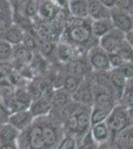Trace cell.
Masks as SVG:
<instances>
[{"label": "cell", "mask_w": 133, "mask_h": 149, "mask_svg": "<svg viewBox=\"0 0 133 149\" xmlns=\"http://www.w3.org/2000/svg\"><path fill=\"white\" fill-rule=\"evenodd\" d=\"M132 17H133V16H132ZM132 31H133V29H132Z\"/></svg>", "instance_id": "obj_45"}, {"label": "cell", "mask_w": 133, "mask_h": 149, "mask_svg": "<svg viewBox=\"0 0 133 149\" xmlns=\"http://www.w3.org/2000/svg\"><path fill=\"white\" fill-rule=\"evenodd\" d=\"M88 18L91 20H100L109 18L110 10L100 3V0H88Z\"/></svg>", "instance_id": "obj_11"}, {"label": "cell", "mask_w": 133, "mask_h": 149, "mask_svg": "<svg viewBox=\"0 0 133 149\" xmlns=\"http://www.w3.org/2000/svg\"><path fill=\"white\" fill-rule=\"evenodd\" d=\"M125 43V34L121 31L113 28L107 34L98 40V46L107 54L116 53Z\"/></svg>", "instance_id": "obj_3"}, {"label": "cell", "mask_w": 133, "mask_h": 149, "mask_svg": "<svg viewBox=\"0 0 133 149\" xmlns=\"http://www.w3.org/2000/svg\"><path fill=\"white\" fill-rule=\"evenodd\" d=\"M125 42L129 45V47L133 50V31H130L125 34Z\"/></svg>", "instance_id": "obj_40"}, {"label": "cell", "mask_w": 133, "mask_h": 149, "mask_svg": "<svg viewBox=\"0 0 133 149\" xmlns=\"http://www.w3.org/2000/svg\"><path fill=\"white\" fill-rule=\"evenodd\" d=\"M39 4L40 0H31L28 3V5L26 6V8L24 9V13L27 17H35L36 15H38V11H39Z\"/></svg>", "instance_id": "obj_32"}, {"label": "cell", "mask_w": 133, "mask_h": 149, "mask_svg": "<svg viewBox=\"0 0 133 149\" xmlns=\"http://www.w3.org/2000/svg\"><path fill=\"white\" fill-rule=\"evenodd\" d=\"M100 3L102 4L103 6H105L107 9H113L115 7V2H116V0H100Z\"/></svg>", "instance_id": "obj_38"}, {"label": "cell", "mask_w": 133, "mask_h": 149, "mask_svg": "<svg viewBox=\"0 0 133 149\" xmlns=\"http://www.w3.org/2000/svg\"><path fill=\"white\" fill-rule=\"evenodd\" d=\"M108 60H109V65H110L111 70L118 69L123 63H124V60H123L117 53L108 54Z\"/></svg>", "instance_id": "obj_34"}, {"label": "cell", "mask_w": 133, "mask_h": 149, "mask_svg": "<svg viewBox=\"0 0 133 149\" xmlns=\"http://www.w3.org/2000/svg\"><path fill=\"white\" fill-rule=\"evenodd\" d=\"M72 98L75 102L81 105H93V91L91 85L86 81H81L79 88L72 93Z\"/></svg>", "instance_id": "obj_8"}, {"label": "cell", "mask_w": 133, "mask_h": 149, "mask_svg": "<svg viewBox=\"0 0 133 149\" xmlns=\"http://www.w3.org/2000/svg\"><path fill=\"white\" fill-rule=\"evenodd\" d=\"M69 1H71V0H69Z\"/></svg>", "instance_id": "obj_46"}, {"label": "cell", "mask_w": 133, "mask_h": 149, "mask_svg": "<svg viewBox=\"0 0 133 149\" xmlns=\"http://www.w3.org/2000/svg\"><path fill=\"white\" fill-rule=\"evenodd\" d=\"M77 115V123H78V129L77 134H86L91 128V118L89 113L86 111L76 112Z\"/></svg>", "instance_id": "obj_23"}, {"label": "cell", "mask_w": 133, "mask_h": 149, "mask_svg": "<svg viewBox=\"0 0 133 149\" xmlns=\"http://www.w3.org/2000/svg\"><path fill=\"white\" fill-rule=\"evenodd\" d=\"M42 133L47 149L53 148L58 145L59 136H58L57 130H56L54 126L50 125V124H44V125H42Z\"/></svg>", "instance_id": "obj_20"}, {"label": "cell", "mask_w": 133, "mask_h": 149, "mask_svg": "<svg viewBox=\"0 0 133 149\" xmlns=\"http://www.w3.org/2000/svg\"><path fill=\"white\" fill-rule=\"evenodd\" d=\"M61 9L56 4L55 1L51 0H40L39 4V11L38 15H40L41 18L45 20H53L57 17Z\"/></svg>", "instance_id": "obj_15"}, {"label": "cell", "mask_w": 133, "mask_h": 149, "mask_svg": "<svg viewBox=\"0 0 133 149\" xmlns=\"http://www.w3.org/2000/svg\"><path fill=\"white\" fill-rule=\"evenodd\" d=\"M108 78H109L110 84L115 90L120 93V97H121L125 86V83H126V78L117 70H110L108 72Z\"/></svg>", "instance_id": "obj_22"}, {"label": "cell", "mask_w": 133, "mask_h": 149, "mask_svg": "<svg viewBox=\"0 0 133 149\" xmlns=\"http://www.w3.org/2000/svg\"><path fill=\"white\" fill-rule=\"evenodd\" d=\"M115 107L113 97L105 91H100L93 95V107L103 109L106 111H111V109Z\"/></svg>", "instance_id": "obj_17"}, {"label": "cell", "mask_w": 133, "mask_h": 149, "mask_svg": "<svg viewBox=\"0 0 133 149\" xmlns=\"http://www.w3.org/2000/svg\"><path fill=\"white\" fill-rule=\"evenodd\" d=\"M0 149H20V147L18 145V142H13V143L0 144Z\"/></svg>", "instance_id": "obj_39"}, {"label": "cell", "mask_w": 133, "mask_h": 149, "mask_svg": "<svg viewBox=\"0 0 133 149\" xmlns=\"http://www.w3.org/2000/svg\"><path fill=\"white\" fill-rule=\"evenodd\" d=\"M51 1H55V0H51Z\"/></svg>", "instance_id": "obj_43"}, {"label": "cell", "mask_w": 133, "mask_h": 149, "mask_svg": "<svg viewBox=\"0 0 133 149\" xmlns=\"http://www.w3.org/2000/svg\"><path fill=\"white\" fill-rule=\"evenodd\" d=\"M0 100H1V97H0Z\"/></svg>", "instance_id": "obj_44"}, {"label": "cell", "mask_w": 133, "mask_h": 149, "mask_svg": "<svg viewBox=\"0 0 133 149\" xmlns=\"http://www.w3.org/2000/svg\"><path fill=\"white\" fill-rule=\"evenodd\" d=\"M26 134V144L30 149H47L43 138L42 125L41 124H31L27 129Z\"/></svg>", "instance_id": "obj_6"}, {"label": "cell", "mask_w": 133, "mask_h": 149, "mask_svg": "<svg viewBox=\"0 0 133 149\" xmlns=\"http://www.w3.org/2000/svg\"><path fill=\"white\" fill-rule=\"evenodd\" d=\"M109 18L112 22L113 28L121 31L124 34L132 31L133 29V17L130 14L114 7L110 10Z\"/></svg>", "instance_id": "obj_5"}, {"label": "cell", "mask_w": 133, "mask_h": 149, "mask_svg": "<svg viewBox=\"0 0 133 149\" xmlns=\"http://www.w3.org/2000/svg\"><path fill=\"white\" fill-rule=\"evenodd\" d=\"M24 33L20 28L16 25H10L4 31L0 32V40L5 41L12 46H17L23 43Z\"/></svg>", "instance_id": "obj_10"}, {"label": "cell", "mask_w": 133, "mask_h": 149, "mask_svg": "<svg viewBox=\"0 0 133 149\" xmlns=\"http://www.w3.org/2000/svg\"><path fill=\"white\" fill-rule=\"evenodd\" d=\"M21 132L10 123L0 125V144L18 142Z\"/></svg>", "instance_id": "obj_18"}, {"label": "cell", "mask_w": 133, "mask_h": 149, "mask_svg": "<svg viewBox=\"0 0 133 149\" xmlns=\"http://www.w3.org/2000/svg\"><path fill=\"white\" fill-rule=\"evenodd\" d=\"M83 81V77H79L76 74H70L64 81V90L69 93H72Z\"/></svg>", "instance_id": "obj_24"}, {"label": "cell", "mask_w": 133, "mask_h": 149, "mask_svg": "<svg viewBox=\"0 0 133 149\" xmlns=\"http://www.w3.org/2000/svg\"><path fill=\"white\" fill-rule=\"evenodd\" d=\"M66 42L72 46H88L95 38L91 34V19H77L72 18V21L68 23L65 29Z\"/></svg>", "instance_id": "obj_1"}, {"label": "cell", "mask_w": 133, "mask_h": 149, "mask_svg": "<svg viewBox=\"0 0 133 149\" xmlns=\"http://www.w3.org/2000/svg\"><path fill=\"white\" fill-rule=\"evenodd\" d=\"M0 19H8L11 20L10 8H0Z\"/></svg>", "instance_id": "obj_37"}, {"label": "cell", "mask_w": 133, "mask_h": 149, "mask_svg": "<svg viewBox=\"0 0 133 149\" xmlns=\"http://www.w3.org/2000/svg\"><path fill=\"white\" fill-rule=\"evenodd\" d=\"M105 123L113 135L116 134L125 127L131 125L129 109L121 104L115 105L108 114Z\"/></svg>", "instance_id": "obj_2"}, {"label": "cell", "mask_w": 133, "mask_h": 149, "mask_svg": "<svg viewBox=\"0 0 133 149\" xmlns=\"http://www.w3.org/2000/svg\"><path fill=\"white\" fill-rule=\"evenodd\" d=\"M14 72V67L9 62H0V81L8 80L11 74Z\"/></svg>", "instance_id": "obj_31"}, {"label": "cell", "mask_w": 133, "mask_h": 149, "mask_svg": "<svg viewBox=\"0 0 133 149\" xmlns=\"http://www.w3.org/2000/svg\"><path fill=\"white\" fill-rule=\"evenodd\" d=\"M115 7L133 16V0H116Z\"/></svg>", "instance_id": "obj_33"}, {"label": "cell", "mask_w": 133, "mask_h": 149, "mask_svg": "<svg viewBox=\"0 0 133 149\" xmlns=\"http://www.w3.org/2000/svg\"><path fill=\"white\" fill-rule=\"evenodd\" d=\"M88 59L89 66L95 71L108 72L111 70L109 60H108V54L103 51L98 45H94L89 48Z\"/></svg>", "instance_id": "obj_4"}, {"label": "cell", "mask_w": 133, "mask_h": 149, "mask_svg": "<svg viewBox=\"0 0 133 149\" xmlns=\"http://www.w3.org/2000/svg\"><path fill=\"white\" fill-rule=\"evenodd\" d=\"M69 12L72 18L88 19V0H71L69 1Z\"/></svg>", "instance_id": "obj_16"}, {"label": "cell", "mask_w": 133, "mask_h": 149, "mask_svg": "<svg viewBox=\"0 0 133 149\" xmlns=\"http://www.w3.org/2000/svg\"><path fill=\"white\" fill-rule=\"evenodd\" d=\"M13 58V46L0 40V62H9Z\"/></svg>", "instance_id": "obj_28"}, {"label": "cell", "mask_w": 133, "mask_h": 149, "mask_svg": "<svg viewBox=\"0 0 133 149\" xmlns=\"http://www.w3.org/2000/svg\"><path fill=\"white\" fill-rule=\"evenodd\" d=\"M89 132H91V135L93 139L98 145L103 143H107L108 139H109L111 135V132L109 128H108V126L106 125L105 121L91 125Z\"/></svg>", "instance_id": "obj_14"}, {"label": "cell", "mask_w": 133, "mask_h": 149, "mask_svg": "<svg viewBox=\"0 0 133 149\" xmlns=\"http://www.w3.org/2000/svg\"><path fill=\"white\" fill-rule=\"evenodd\" d=\"M113 29L112 22L110 18L100 19V20H91V34L96 40H100L105 34Z\"/></svg>", "instance_id": "obj_12"}, {"label": "cell", "mask_w": 133, "mask_h": 149, "mask_svg": "<svg viewBox=\"0 0 133 149\" xmlns=\"http://www.w3.org/2000/svg\"><path fill=\"white\" fill-rule=\"evenodd\" d=\"M51 107H52V98L43 97L37 100H32L29 107V110L35 118L46 115L51 110Z\"/></svg>", "instance_id": "obj_13"}, {"label": "cell", "mask_w": 133, "mask_h": 149, "mask_svg": "<svg viewBox=\"0 0 133 149\" xmlns=\"http://www.w3.org/2000/svg\"><path fill=\"white\" fill-rule=\"evenodd\" d=\"M70 102V93L63 88L56 92L52 97V105L55 107H64Z\"/></svg>", "instance_id": "obj_27"}, {"label": "cell", "mask_w": 133, "mask_h": 149, "mask_svg": "<svg viewBox=\"0 0 133 149\" xmlns=\"http://www.w3.org/2000/svg\"><path fill=\"white\" fill-rule=\"evenodd\" d=\"M97 146H98V144L95 143V141L91 137V132L88 130L83 136L81 142L79 146H77V149H96Z\"/></svg>", "instance_id": "obj_29"}, {"label": "cell", "mask_w": 133, "mask_h": 149, "mask_svg": "<svg viewBox=\"0 0 133 149\" xmlns=\"http://www.w3.org/2000/svg\"><path fill=\"white\" fill-rule=\"evenodd\" d=\"M96 149H111V148L107 143H103V144H100Z\"/></svg>", "instance_id": "obj_42"}, {"label": "cell", "mask_w": 133, "mask_h": 149, "mask_svg": "<svg viewBox=\"0 0 133 149\" xmlns=\"http://www.w3.org/2000/svg\"><path fill=\"white\" fill-rule=\"evenodd\" d=\"M113 144L116 149H133V125L125 127L113 136Z\"/></svg>", "instance_id": "obj_9"}, {"label": "cell", "mask_w": 133, "mask_h": 149, "mask_svg": "<svg viewBox=\"0 0 133 149\" xmlns=\"http://www.w3.org/2000/svg\"><path fill=\"white\" fill-rule=\"evenodd\" d=\"M16 88L9 81V80L0 81V97L4 104H7L14 97Z\"/></svg>", "instance_id": "obj_21"}, {"label": "cell", "mask_w": 133, "mask_h": 149, "mask_svg": "<svg viewBox=\"0 0 133 149\" xmlns=\"http://www.w3.org/2000/svg\"><path fill=\"white\" fill-rule=\"evenodd\" d=\"M34 121V116L29 109L11 112L8 123L13 125L20 132L25 131Z\"/></svg>", "instance_id": "obj_7"}, {"label": "cell", "mask_w": 133, "mask_h": 149, "mask_svg": "<svg viewBox=\"0 0 133 149\" xmlns=\"http://www.w3.org/2000/svg\"><path fill=\"white\" fill-rule=\"evenodd\" d=\"M13 57L23 63H26L31 59L32 56H31L30 49H28L23 44H20L13 47Z\"/></svg>", "instance_id": "obj_25"}, {"label": "cell", "mask_w": 133, "mask_h": 149, "mask_svg": "<svg viewBox=\"0 0 133 149\" xmlns=\"http://www.w3.org/2000/svg\"><path fill=\"white\" fill-rule=\"evenodd\" d=\"M11 111L3 102H0V125L8 123Z\"/></svg>", "instance_id": "obj_36"}, {"label": "cell", "mask_w": 133, "mask_h": 149, "mask_svg": "<svg viewBox=\"0 0 133 149\" xmlns=\"http://www.w3.org/2000/svg\"><path fill=\"white\" fill-rule=\"evenodd\" d=\"M56 149H77L76 138L72 135H67L58 143Z\"/></svg>", "instance_id": "obj_30"}, {"label": "cell", "mask_w": 133, "mask_h": 149, "mask_svg": "<svg viewBox=\"0 0 133 149\" xmlns=\"http://www.w3.org/2000/svg\"><path fill=\"white\" fill-rule=\"evenodd\" d=\"M57 56L64 63H72L77 60L76 48L68 43H62L57 47Z\"/></svg>", "instance_id": "obj_19"}, {"label": "cell", "mask_w": 133, "mask_h": 149, "mask_svg": "<svg viewBox=\"0 0 133 149\" xmlns=\"http://www.w3.org/2000/svg\"><path fill=\"white\" fill-rule=\"evenodd\" d=\"M115 70L120 72L126 79L133 77V63L131 62H124L119 68Z\"/></svg>", "instance_id": "obj_35"}, {"label": "cell", "mask_w": 133, "mask_h": 149, "mask_svg": "<svg viewBox=\"0 0 133 149\" xmlns=\"http://www.w3.org/2000/svg\"><path fill=\"white\" fill-rule=\"evenodd\" d=\"M0 8H10V3L8 0H0Z\"/></svg>", "instance_id": "obj_41"}, {"label": "cell", "mask_w": 133, "mask_h": 149, "mask_svg": "<svg viewBox=\"0 0 133 149\" xmlns=\"http://www.w3.org/2000/svg\"><path fill=\"white\" fill-rule=\"evenodd\" d=\"M109 111L106 110L96 109V107H93V110L89 113V118H91V126L94 125V124L100 123V122H104L107 118Z\"/></svg>", "instance_id": "obj_26"}]
</instances>
